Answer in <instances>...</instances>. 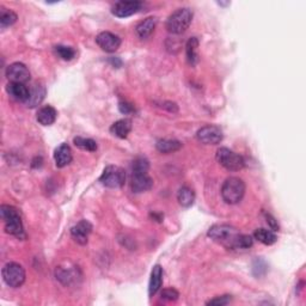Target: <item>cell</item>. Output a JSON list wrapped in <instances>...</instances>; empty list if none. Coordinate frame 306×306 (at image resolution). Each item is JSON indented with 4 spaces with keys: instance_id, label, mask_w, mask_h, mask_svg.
Here are the masks:
<instances>
[{
    "instance_id": "obj_1",
    "label": "cell",
    "mask_w": 306,
    "mask_h": 306,
    "mask_svg": "<svg viewBox=\"0 0 306 306\" xmlns=\"http://www.w3.org/2000/svg\"><path fill=\"white\" fill-rule=\"evenodd\" d=\"M208 237L213 239L214 242L224 245L226 249L235 250L237 239L239 237V231L231 225H214L208 230Z\"/></svg>"
},
{
    "instance_id": "obj_2",
    "label": "cell",
    "mask_w": 306,
    "mask_h": 306,
    "mask_svg": "<svg viewBox=\"0 0 306 306\" xmlns=\"http://www.w3.org/2000/svg\"><path fill=\"white\" fill-rule=\"evenodd\" d=\"M0 214L2 219L4 220L5 232L9 235L15 236L17 238H24V228L18 212L15 207L9 206V205H3L0 208Z\"/></svg>"
},
{
    "instance_id": "obj_3",
    "label": "cell",
    "mask_w": 306,
    "mask_h": 306,
    "mask_svg": "<svg viewBox=\"0 0 306 306\" xmlns=\"http://www.w3.org/2000/svg\"><path fill=\"white\" fill-rule=\"evenodd\" d=\"M245 194V183L239 177H228L221 187L222 200L228 205L241 202Z\"/></svg>"
},
{
    "instance_id": "obj_4",
    "label": "cell",
    "mask_w": 306,
    "mask_h": 306,
    "mask_svg": "<svg viewBox=\"0 0 306 306\" xmlns=\"http://www.w3.org/2000/svg\"><path fill=\"white\" fill-rule=\"evenodd\" d=\"M191 20H193V11L190 9H178L169 16L166 20V29L170 34L181 35L189 28Z\"/></svg>"
},
{
    "instance_id": "obj_5",
    "label": "cell",
    "mask_w": 306,
    "mask_h": 306,
    "mask_svg": "<svg viewBox=\"0 0 306 306\" xmlns=\"http://www.w3.org/2000/svg\"><path fill=\"white\" fill-rule=\"evenodd\" d=\"M215 158H217V162L219 164L224 166L228 171H239L245 165L244 158L242 156H239L238 153L226 147L219 148L217 151V155H215Z\"/></svg>"
},
{
    "instance_id": "obj_6",
    "label": "cell",
    "mask_w": 306,
    "mask_h": 306,
    "mask_svg": "<svg viewBox=\"0 0 306 306\" xmlns=\"http://www.w3.org/2000/svg\"><path fill=\"white\" fill-rule=\"evenodd\" d=\"M2 274L5 284L12 288L20 287L26 281V270L17 262L6 263Z\"/></svg>"
},
{
    "instance_id": "obj_7",
    "label": "cell",
    "mask_w": 306,
    "mask_h": 306,
    "mask_svg": "<svg viewBox=\"0 0 306 306\" xmlns=\"http://www.w3.org/2000/svg\"><path fill=\"white\" fill-rule=\"evenodd\" d=\"M99 182L108 188H121L126 182V172L119 166L109 165L103 170Z\"/></svg>"
},
{
    "instance_id": "obj_8",
    "label": "cell",
    "mask_w": 306,
    "mask_h": 306,
    "mask_svg": "<svg viewBox=\"0 0 306 306\" xmlns=\"http://www.w3.org/2000/svg\"><path fill=\"white\" fill-rule=\"evenodd\" d=\"M196 138L201 144L205 145H218L220 144L222 138V131L220 127L214 126V124H207L202 128H200L196 133Z\"/></svg>"
},
{
    "instance_id": "obj_9",
    "label": "cell",
    "mask_w": 306,
    "mask_h": 306,
    "mask_svg": "<svg viewBox=\"0 0 306 306\" xmlns=\"http://www.w3.org/2000/svg\"><path fill=\"white\" fill-rule=\"evenodd\" d=\"M6 76L10 83H22L26 84L30 81V72L22 62H13L6 68Z\"/></svg>"
},
{
    "instance_id": "obj_10",
    "label": "cell",
    "mask_w": 306,
    "mask_h": 306,
    "mask_svg": "<svg viewBox=\"0 0 306 306\" xmlns=\"http://www.w3.org/2000/svg\"><path fill=\"white\" fill-rule=\"evenodd\" d=\"M96 42L100 47V49L107 53H114L121 46V38L109 31H103L97 35Z\"/></svg>"
},
{
    "instance_id": "obj_11",
    "label": "cell",
    "mask_w": 306,
    "mask_h": 306,
    "mask_svg": "<svg viewBox=\"0 0 306 306\" xmlns=\"http://www.w3.org/2000/svg\"><path fill=\"white\" fill-rule=\"evenodd\" d=\"M141 8L142 3L140 2H117L111 9V12L119 18H126V17L135 15L140 11Z\"/></svg>"
},
{
    "instance_id": "obj_12",
    "label": "cell",
    "mask_w": 306,
    "mask_h": 306,
    "mask_svg": "<svg viewBox=\"0 0 306 306\" xmlns=\"http://www.w3.org/2000/svg\"><path fill=\"white\" fill-rule=\"evenodd\" d=\"M91 231L92 225L88 220H82L71 228V235L76 243L85 245L88 243L89 235L91 234Z\"/></svg>"
},
{
    "instance_id": "obj_13",
    "label": "cell",
    "mask_w": 306,
    "mask_h": 306,
    "mask_svg": "<svg viewBox=\"0 0 306 306\" xmlns=\"http://www.w3.org/2000/svg\"><path fill=\"white\" fill-rule=\"evenodd\" d=\"M131 187L133 193H144L153 187V181L147 173H132Z\"/></svg>"
},
{
    "instance_id": "obj_14",
    "label": "cell",
    "mask_w": 306,
    "mask_h": 306,
    "mask_svg": "<svg viewBox=\"0 0 306 306\" xmlns=\"http://www.w3.org/2000/svg\"><path fill=\"white\" fill-rule=\"evenodd\" d=\"M72 149L67 144H61L54 151V161L58 168H65L72 162Z\"/></svg>"
},
{
    "instance_id": "obj_15",
    "label": "cell",
    "mask_w": 306,
    "mask_h": 306,
    "mask_svg": "<svg viewBox=\"0 0 306 306\" xmlns=\"http://www.w3.org/2000/svg\"><path fill=\"white\" fill-rule=\"evenodd\" d=\"M6 91L12 98L18 100V102L26 103L30 96V90L22 83H9V85L6 86Z\"/></svg>"
},
{
    "instance_id": "obj_16",
    "label": "cell",
    "mask_w": 306,
    "mask_h": 306,
    "mask_svg": "<svg viewBox=\"0 0 306 306\" xmlns=\"http://www.w3.org/2000/svg\"><path fill=\"white\" fill-rule=\"evenodd\" d=\"M157 23L158 20L156 17H148V18L142 20V22L139 23L137 28H135L138 36L142 38V40L148 38L153 34V31H155L156 27H157Z\"/></svg>"
},
{
    "instance_id": "obj_17",
    "label": "cell",
    "mask_w": 306,
    "mask_h": 306,
    "mask_svg": "<svg viewBox=\"0 0 306 306\" xmlns=\"http://www.w3.org/2000/svg\"><path fill=\"white\" fill-rule=\"evenodd\" d=\"M57 116H58L57 110H55L53 107L46 106V107H42L37 111L36 119L38 121V123H41L42 126H50V124H53L55 122Z\"/></svg>"
},
{
    "instance_id": "obj_18",
    "label": "cell",
    "mask_w": 306,
    "mask_h": 306,
    "mask_svg": "<svg viewBox=\"0 0 306 306\" xmlns=\"http://www.w3.org/2000/svg\"><path fill=\"white\" fill-rule=\"evenodd\" d=\"M163 284V268L161 266H155L153 267L151 272V279H149V285H148V294L149 297H153L159 288L162 287Z\"/></svg>"
},
{
    "instance_id": "obj_19",
    "label": "cell",
    "mask_w": 306,
    "mask_h": 306,
    "mask_svg": "<svg viewBox=\"0 0 306 306\" xmlns=\"http://www.w3.org/2000/svg\"><path fill=\"white\" fill-rule=\"evenodd\" d=\"M131 131H132V121L130 119H122L116 121V122L113 123V126L110 127L111 134H114L115 137L120 139L127 138L128 134L131 133Z\"/></svg>"
},
{
    "instance_id": "obj_20",
    "label": "cell",
    "mask_w": 306,
    "mask_h": 306,
    "mask_svg": "<svg viewBox=\"0 0 306 306\" xmlns=\"http://www.w3.org/2000/svg\"><path fill=\"white\" fill-rule=\"evenodd\" d=\"M46 96V88L43 85H34V88L30 90L29 99L26 102V106L28 108H35L44 99Z\"/></svg>"
},
{
    "instance_id": "obj_21",
    "label": "cell",
    "mask_w": 306,
    "mask_h": 306,
    "mask_svg": "<svg viewBox=\"0 0 306 306\" xmlns=\"http://www.w3.org/2000/svg\"><path fill=\"white\" fill-rule=\"evenodd\" d=\"M177 200L182 207H190L195 201V193L191 188L184 186L177 193Z\"/></svg>"
},
{
    "instance_id": "obj_22",
    "label": "cell",
    "mask_w": 306,
    "mask_h": 306,
    "mask_svg": "<svg viewBox=\"0 0 306 306\" xmlns=\"http://www.w3.org/2000/svg\"><path fill=\"white\" fill-rule=\"evenodd\" d=\"M197 48H199V40L196 37L189 38V41L187 42L186 52H187V59L188 62L191 66H195L199 61V54H197Z\"/></svg>"
},
{
    "instance_id": "obj_23",
    "label": "cell",
    "mask_w": 306,
    "mask_h": 306,
    "mask_svg": "<svg viewBox=\"0 0 306 306\" xmlns=\"http://www.w3.org/2000/svg\"><path fill=\"white\" fill-rule=\"evenodd\" d=\"M253 237L264 245H272L277 241V237L275 236V234H274L273 231H270V230H266V228L256 230L255 234H253Z\"/></svg>"
},
{
    "instance_id": "obj_24",
    "label": "cell",
    "mask_w": 306,
    "mask_h": 306,
    "mask_svg": "<svg viewBox=\"0 0 306 306\" xmlns=\"http://www.w3.org/2000/svg\"><path fill=\"white\" fill-rule=\"evenodd\" d=\"M156 147L161 153H172L178 151L182 147V142L178 140H169V139H164V140H159L156 145Z\"/></svg>"
},
{
    "instance_id": "obj_25",
    "label": "cell",
    "mask_w": 306,
    "mask_h": 306,
    "mask_svg": "<svg viewBox=\"0 0 306 306\" xmlns=\"http://www.w3.org/2000/svg\"><path fill=\"white\" fill-rule=\"evenodd\" d=\"M73 142L76 147L84 149V151H89V152H95L97 149V142L92 139L89 138H82V137H76L73 139Z\"/></svg>"
},
{
    "instance_id": "obj_26",
    "label": "cell",
    "mask_w": 306,
    "mask_h": 306,
    "mask_svg": "<svg viewBox=\"0 0 306 306\" xmlns=\"http://www.w3.org/2000/svg\"><path fill=\"white\" fill-rule=\"evenodd\" d=\"M17 22V15L11 10L8 9H2L0 12V26L3 29L6 27H11Z\"/></svg>"
},
{
    "instance_id": "obj_27",
    "label": "cell",
    "mask_w": 306,
    "mask_h": 306,
    "mask_svg": "<svg viewBox=\"0 0 306 306\" xmlns=\"http://www.w3.org/2000/svg\"><path fill=\"white\" fill-rule=\"evenodd\" d=\"M55 53L65 61H71L76 57V52L72 47L67 46H57L55 47Z\"/></svg>"
},
{
    "instance_id": "obj_28",
    "label": "cell",
    "mask_w": 306,
    "mask_h": 306,
    "mask_svg": "<svg viewBox=\"0 0 306 306\" xmlns=\"http://www.w3.org/2000/svg\"><path fill=\"white\" fill-rule=\"evenodd\" d=\"M149 169L148 161L144 157H139L133 162L132 165V173H147Z\"/></svg>"
},
{
    "instance_id": "obj_29",
    "label": "cell",
    "mask_w": 306,
    "mask_h": 306,
    "mask_svg": "<svg viewBox=\"0 0 306 306\" xmlns=\"http://www.w3.org/2000/svg\"><path fill=\"white\" fill-rule=\"evenodd\" d=\"M57 279L60 280L64 285H69L74 280V272L60 267L57 269Z\"/></svg>"
},
{
    "instance_id": "obj_30",
    "label": "cell",
    "mask_w": 306,
    "mask_h": 306,
    "mask_svg": "<svg viewBox=\"0 0 306 306\" xmlns=\"http://www.w3.org/2000/svg\"><path fill=\"white\" fill-rule=\"evenodd\" d=\"M253 244V239L250 236L246 235H239L237 239V244H236V249H249L251 248Z\"/></svg>"
},
{
    "instance_id": "obj_31",
    "label": "cell",
    "mask_w": 306,
    "mask_h": 306,
    "mask_svg": "<svg viewBox=\"0 0 306 306\" xmlns=\"http://www.w3.org/2000/svg\"><path fill=\"white\" fill-rule=\"evenodd\" d=\"M161 295H162V299H164V300L175 301L178 299L180 293L175 290V288H166V290H163Z\"/></svg>"
},
{
    "instance_id": "obj_32",
    "label": "cell",
    "mask_w": 306,
    "mask_h": 306,
    "mask_svg": "<svg viewBox=\"0 0 306 306\" xmlns=\"http://www.w3.org/2000/svg\"><path fill=\"white\" fill-rule=\"evenodd\" d=\"M230 301H231V295H221V297L211 299V300H208L206 304L213 305V306H224L230 304Z\"/></svg>"
},
{
    "instance_id": "obj_33",
    "label": "cell",
    "mask_w": 306,
    "mask_h": 306,
    "mask_svg": "<svg viewBox=\"0 0 306 306\" xmlns=\"http://www.w3.org/2000/svg\"><path fill=\"white\" fill-rule=\"evenodd\" d=\"M266 219H267L268 225L270 226V228H272L273 231H279V224H277V221L275 220V218H274L273 215L266 213Z\"/></svg>"
},
{
    "instance_id": "obj_34",
    "label": "cell",
    "mask_w": 306,
    "mask_h": 306,
    "mask_svg": "<svg viewBox=\"0 0 306 306\" xmlns=\"http://www.w3.org/2000/svg\"><path fill=\"white\" fill-rule=\"evenodd\" d=\"M119 108H120V111L122 114H131V113H133V111H134L133 106H131V104L127 103V102H120Z\"/></svg>"
},
{
    "instance_id": "obj_35",
    "label": "cell",
    "mask_w": 306,
    "mask_h": 306,
    "mask_svg": "<svg viewBox=\"0 0 306 306\" xmlns=\"http://www.w3.org/2000/svg\"><path fill=\"white\" fill-rule=\"evenodd\" d=\"M163 108H165V109H168L169 111H171V113H176L177 110V106L175 103H172V102H165L164 103V106H163Z\"/></svg>"
}]
</instances>
